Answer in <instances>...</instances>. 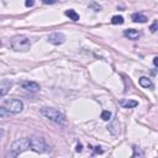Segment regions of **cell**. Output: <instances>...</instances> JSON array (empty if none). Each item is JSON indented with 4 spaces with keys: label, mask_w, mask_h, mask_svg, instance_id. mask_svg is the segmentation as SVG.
I'll use <instances>...</instances> for the list:
<instances>
[{
    "label": "cell",
    "mask_w": 158,
    "mask_h": 158,
    "mask_svg": "<svg viewBox=\"0 0 158 158\" xmlns=\"http://www.w3.org/2000/svg\"><path fill=\"white\" fill-rule=\"evenodd\" d=\"M41 114L43 115L46 119H48L52 122H55L59 126H67V119L61 111L53 108H42Z\"/></svg>",
    "instance_id": "obj_1"
},
{
    "label": "cell",
    "mask_w": 158,
    "mask_h": 158,
    "mask_svg": "<svg viewBox=\"0 0 158 158\" xmlns=\"http://www.w3.org/2000/svg\"><path fill=\"white\" fill-rule=\"evenodd\" d=\"M11 47L17 51V52H26L31 48V42L30 38L25 35H19L15 36V37L11 40Z\"/></svg>",
    "instance_id": "obj_2"
},
{
    "label": "cell",
    "mask_w": 158,
    "mask_h": 158,
    "mask_svg": "<svg viewBox=\"0 0 158 158\" xmlns=\"http://www.w3.org/2000/svg\"><path fill=\"white\" fill-rule=\"evenodd\" d=\"M3 106L6 108V110L10 114H19L22 111L24 104L21 100H17V99H6L4 100Z\"/></svg>",
    "instance_id": "obj_3"
},
{
    "label": "cell",
    "mask_w": 158,
    "mask_h": 158,
    "mask_svg": "<svg viewBox=\"0 0 158 158\" xmlns=\"http://www.w3.org/2000/svg\"><path fill=\"white\" fill-rule=\"evenodd\" d=\"M30 148L37 152V153H45V152H48V146L45 142L43 138L40 137H31L30 138Z\"/></svg>",
    "instance_id": "obj_4"
},
{
    "label": "cell",
    "mask_w": 158,
    "mask_h": 158,
    "mask_svg": "<svg viewBox=\"0 0 158 158\" xmlns=\"http://www.w3.org/2000/svg\"><path fill=\"white\" fill-rule=\"evenodd\" d=\"M30 148V138L29 137H25V138H20L17 141H15L13 146H11V150L14 152H16L17 155L22 153L26 150Z\"/></svg>",
    "instance_id": "obj_5"
},
{
    "label": "cell",
    "mask_w": 158,
    "mask_h": 158,
    "mask_svg": "<svg viewBox=\"0 0 158 158\" xmlns=\"http://www.w3.org/2000/svg\"><path fill=\"white\" fill-rule=\"evenodd\" d=\"M64 41H66V36L62 32H53L48 36V42L52 45H55V46L64 43Z\"/></svg>",
    "instance_id": "obj_6"
},
{
    "label": "cell",
    "mask_w": 158,
    "mask_h": 158,
    "mask_svg": "<svg viewBox=\"0 0 158 158\" xmlns=\"http://www.w3.org/2000/svg\"><path fill=\"white\" fill-rule=\"evenodd\" d=\"M20 85H21V88H22V89H25V90H27V92H31V93H36V92H38L41 89L40 84L36 83V82H32V80L22 82Z\"/></svg>",
    "instance_id": "obj_7"
},
{
    "label": "cell",
    "mask_w": 158,
    "mask_h": 158,
    "mask_svg": "<svg viewBox=\"0 0 158 158\" xmlns=\"http://www.w3.org/2000/svg\"><path fill=\"white\" fill-rule=\"evenodd\" d=\"M13 85V82L9 80V79H3L1 83H0V95L4 96L5 94L9 92V89L11 88Z\"/></svg>",
    "instance_id": "obj_8"
},
{
    "label": "cell",
    "mask_w": 158,
    "mask_h": 158,
    "mask_svg": "<svg viewBox=\"0 0 158 158\" xmlns=\"http://www.w3.org/2000/svg\"><path fill=\"white\" fill-rule=\"evenodd\" d=\"M124 35H125L129 40H132V41L137 40V38L140 37V36H141L138 31H137V30H134V29H127V30H125Z\"/></svg>",
    "instance_id": "obj_9"
},
{
    "label": "cell",
    "mask_w": 158,
    "mask_h": 158,
    "mask_svg": "<svg viewBox=\"0 0 158 158\" xmlns=\"http://www.w3.org/2000/svg\"><path fill=\"white\" fill-rule=\"evenodd\" d=\"M108 130H109V132L113 136H119V134H120V125H119V122L116 120L113 121V124L109 126Z\"/></svg>",
    "instance_id": "obj_10"
},
{
    "label": "cell",
    "mask_w": 158,
    "mask_h": 158,
    "mask_svg": "<svg viewBox=\"0 0 158 158\" xmlns=\"http://www.w3.org/2000/svg\"><path fill=\"white\" fill-rule=\"evenodd\" d=\"M147 19L143 14H140V13H135V14H132V21L134 22H140V24H145V22H147Z\"/></svg>",
    "instance_id": "obj_11"
},
{
    "label": "cell",
    "mask_w": 158,
    "mask_h": 158,
    "mask_svg": "<svg viewBox=\"0 0 158 158\" xmlns=\"http://www.w3.org/2000/svg\"><path fill=\"white\" fill-rule=\"evenodd\" d=\"M121 106H124L126 109H131V108H136L138 105V103L136 101V100H129V99H126V100H121Z\"/></svg>",
    "instance_id": "obj_12"
},
{
    "label": "cell",
    "mask_w": 158,
    "mask_h": 158,
    "mask_svg": "<svg viewBox=\"0 0 158 158\" xmlns=\"http://www.w3.org/2000/svg\"><path fill=\"white\" fill-rule=\"evenodd\" d=\"M140 85L143 87V88H150V89H152V88H153V83H152V80H151L150 78L141 77V78H140Z\"/></svg>",
    "instance_id": "obj_13"
},
{
    "label": "cell",
    "mask_w": 158,
    "mask_h": 158,
    "mask_svg": "<svg viewBox=\"0 0 158 158\" xmlns=\"http://www.w3.org/2000/svg\"><path fill=\"white\" fill-rule=\"evenodd\" d=\"M66 15H67V16L69 17L71 20H73V21H78V20H79V14L76 11V10H73V9L67 10Z\"/></svg>",
    "instance_id": "obj_14"
},
{
    "label": "cell",
    "mask_w": 158,
    "mask_h": 158,
    "mask_svg": "<svg viewBox=\"0 0 158 158\" xmlns=\"http://www.w3.org/2000/svg\"><path fill=\"white\" fill-rule=\"evenodd\" d=\"M111 24H114V25L124 24V17L121 16V15H115V16H113V19H111Z\"/></svg>",
    "instance_id": "obj_15"
},
{
    "label": "cell",
    "mask_w": 158,
    "mask_h": 158,
    "mask_svg": "<svg viewBox=\"0 0 158 158\" xmlns=\"http://www.w3.org/2000/svg\"><path fill=\"white\" fill-rule=\"evenodd\" d=\"M101 119L104 121H109L110 119H111V113L108 111V110H104V111L101 113Z\"/></svg>",
    "instance_id": "obj_16"
},
{
    "label": "cell",
    "mask_w": 158,
    "mask_h": 158,
    "mask_svg": "<svg viewBox=\"0 0 158 158\" xmlns=\"http://www.w3.org/2000/svg\"><path fill=\"white\" fill-rule=\"evenodd\" d=\"M150 30H151V32H156V31L158 30V21H155V22L151 25Z\"/></svg>",
    "instance_id": "obj_17"
},
{
    "label": "cell",
    "mask_w": 158,
    "mask_h": 158,
    "mask_svg": "<svg viewBox=\"0 0 158 158\" xmlns=\"http://www.w3.org/2000/svg\"><path fill=\"white\" fill-rule=\"evenodd\" d=\"M134 151H135V153H134V157H137V156H143V152L140 151L137 147H134Z\"/></svg>",
    "instance_id": "obj_18"
},
{
    "label": "cell",
    "mask_w": 158,
    "mask_h": 158,
    "mask_svg": "<svg viewBox=\"0 0 158 158\" xmlns=\"http://www.w3.org/2000/svg\"><path fill=\"white\" fill-rule=\"evenodd\" d=\"M34 4H35V0H26V1H25V5L27 8H32Z\"/></svg>",
    "instance_id": "obj_19"
},
{
    "label": "cell",
    "mask_w": 158,
    "mask_h": 158,
    "mask_svg": "<svg viewBox=\"0 0 158 158\" xmlns=\"http://www.w3.org/2000/svg\"><path fill=\"white\" fill-rule=\"evenodd\" d=\"M57 1H58V0H43V3L45 4H47V5H52V4H55V3H57Z\"/></svg>",
    "instance_id": "obj_20"
},
{
    "label": "cell",
    "mask_w": 158,
    "mask_h": 158,
    "mask_svg": "<svg viewBox=\"0 0 158 158\" xmlns=\"http://www.w3.org/2000/svg\"><path fill=\"white\" fill-rule=\"evenodd\" d=\"M101 147H95V153L98 155V153H103V150H100Z\"/></svg>",
    "instance_id": "obj_21"
},
{
    "label": "cell",
    "mask_w": 158,
    "mask_h": 158,
    "mask_svg": "<svg viewBox=\"0 0 158 158\" xmlns=\"http://www.w3.org/2000/svg\"><path fill=\"white\" fill-rule=\"evenodd\" d=\"M82 148H83L82 145H80V143H78V145H77V152H82Z\"/></svg>",
    "instance_id": "obj_22"
},
{
    "label": "cell",
    "mask_w": 158,
    "mask_h": 158,
    "mask_svg": "<svg viewBox=\"0 0 158 158\" xmlns=\"http://www.w3.org/2000/svg\"><path fill=\"white\" fill-rule=\"evenodd\" d=\"M153 64H155L156 67H158V57H156V58L153 59Z\"/></svg>",
    "instance_id": "obj_23"
}]
</instances>
